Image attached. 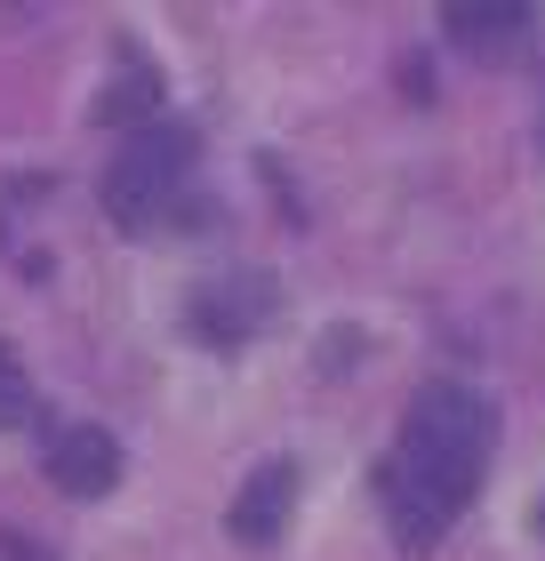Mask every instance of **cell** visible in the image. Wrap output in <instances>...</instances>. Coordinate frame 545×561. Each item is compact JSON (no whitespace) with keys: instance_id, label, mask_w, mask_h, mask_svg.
<instances>
[{"instance_id":"3","label":"cell","mask_w":545,"mask_h":561,"mask_svg":"<svg viewBox=\"0 0 545 561\" xmlns=\"http://www.w3.org/2000/svg\"><path fill=\"white\" fill-rule=\"evenodd\" d=\"M41 473L57 481L65 497H105L113 481H121V442H113L105 425H57V433H48Z\"/></svg>"},{"instance_id":"10","label":"cell","mask_w":545,"mask_h":561,"mask_svg":"<svg viewBox=\"0 0 545 561\" xmlns=\"http://www.w3.org/2000/svg\"><path fill=\"white\" fill-rule=\"evenodd\" d=\"M537 529H545V497H537Z\"/></svg>"},{"instance_id":"5","label":"cell","mask_w":545,"mask_h":561,"mask_svg":"<svg viewBox=\"0 0 545 561\" xmlns=\"http://www.w3.org/2000/svg\"><path fill=\"white\" fill-rule=\"evenodd\" d=\"M289 505H297V466L289 457H265V466L241 481V497H232V538L273 546L281 529H289Z\"/></svg>"},{"instance_id":"7","label":"cell","mask_w":545,"mask_h":561,"mask_svg":"<svg viewBox=\"0 0 545 561\" xmlns=\"http://www.w3.org/2000/svg\"><path fill=\"white\" fill-rule=\"evenodd\" d=\"M152 105H161V81H152V65L137 57V48H128V57L113 65V81L96 89V129H128V121H145Z\"/></svg>"},{"instance_id":"6","label":"cell","mask_w":545,"mask_h":561,"mask_svg":"<svg viewBox=\"0 0 545 561\" xmlns=\"http://www.w3.org/2000/svg\"><path fill=\"white\" fill-rule=\"evenodd\" d=\"M441 24H450V41H465V48H506V41L530 33V0H450Z\"/></svg>"},{"instance_id":"1","label":"cell","mask_w":545,"mask_h":561,"mask_svg":"<svg viewBox=\"0 0 545 561\" xmlns=\"http://www.w3.org/2000/svg\"><path fill=\"white\" fill-rule=\"evenodd\" d=\"M489 442H498V410L474 386H425L401 417L394 457L377 466L385 514H394L401 553H433L441 529H450L465 505H474L481 473H489Z\"/></svg>"},{"instance_id":"9","label":"cell","mask_w":545,"mask_h":561,"mask_svg":"<svg viewBox=\"0 0 545 561\" xmlns=\"http://www.w3.org/2000/svg\"><path fill=\"white\" fill-rule=\"evenodd\" d=\"M0 553H9V561H57V553H33V546L16 538V529H0Z\"/></svg>"},{"instance_id":"2","label":"cell","mask_w":545,"mask_h":561,"mask_svg":"<svg viewBox=\"0 0 545 561\" xmlns=\"http://www.w3.org/2000/svg\"><path fill=\"white\" fill-rule=\"evenodd\" d=\"M193 152H201V137L169 129V121H161V129L121 137L113 169H105V217L121 225V233H152L161 209H177V185L193 176Z\"/></svg>"},{"instance_id":"4","label":"cell","mask_w":545,"mask_h":561,"mask_svg":"<svg viewBox=\"0 0 545 561\" xmlns=\"http://www.w3.org/2000/svg\"><path fill=\"white\" fill-rule=\"evenodd\" d=\"M193 321L209 329V345H241L257 321H273V280L265 273H225L193 297Z\"/></svg>"},{"instance_id":"8","label":"cell","mask_w":545,"mask_h":561,"mask_svg":"<svg viewBox=\"0 0 545 561\" xmlns=\"http://www.w3.org/2000/svg\"><path fill=\"white\" fill-rule=\"evenodd\" d=\"M24 417H33V386H24V377L0 362V433H16Z\"/></svg>"},{"instance_id":"11","label":"cell","mask_w":545,"mask_h":561,"mask_svg":"<svg viewBox=\"0 0 545 561\" xmlns=\"http://www.w3.org/2000/svg\"><path fill=\"white\" fill-rule=\"evenodd\" d=\"M0 362H9V353H0Z\"/></svg>"}]
</instances>
